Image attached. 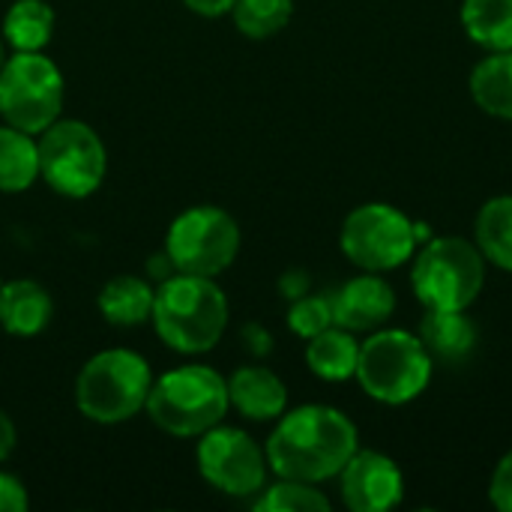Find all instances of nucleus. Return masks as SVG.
I'll return each instance as SVG.
<instances>
[{
	"mask_svg": "<svg viewBox=\"0 0 512 512\" xmlns=\"http://www.w3.org/2000/svg\"><path fill=\"white\" fill-rule=\"evenodd\" d=\"M357 426L330 405H303L279 417L264 453L276 477L324 483L357 453Z\"/></svg>",
	"mask_w": 512,
	"mask_h": 512,
	"instance_id": "obj_1",
	"label": "nucleus"
},
{
	"mask_svg": "<svg viewBox=\"0 0 512 512\" xmlns=\"http://www.w3.org/2000/svg\"><path fill=\"white\" fill-rule=\"evenodd\" d=\"M150 318L168 348L180 354H204L228 327V300L213 279L177 273L159 282Z\"/></svg>",
	"mask_w": 512,
	"mask_h": 512,
	"instance_id": "obj_2",
	"label": "nucleus"
},
{
	"mask_svg": "<svg viewBox=\"0 0 512 512\" xmlns=\"http://www.w3.org/2000/svg\"><path fill=\"white\" fill-rule=\"evenodd\" d=\"M150 420L174 438H201L219 426L228 402V381L210 366H180L153 381L147 396Z\"/></svg>",
	"mask_w": 512,
	"mask_h": 512,
	"instance_id": "obj_3",
	"label": "nucleus"
},
{
	"mask_svg": "<svg viewBox=\"0 0 512 512\" xmlns=\"http://www.w3.org/2000/svg\"><path fill=\"white\" fill-rule=\"evenodd\" d=\"M435 360L423 339L408 330H375L360 345L354 378L363 393L384 405H408L426 393Z\"/></svg>",
	"mask_w": 512,
	"mask_h": 512,
	"instance_id": "obj_4",
	"label": "nucleus"
},
{
	"mask_svg": "<svg viewBox=\"0 0 512 512\" xmlns=\"http://www.w3.org/2000/svg\"><path fill=\"white\" fill-rule=\"evenodd\" d=\"M153 375L141 354L126 348L99 351L84 363L75 381L78 411L102 426L132 420L150 396Z\"/></svg>",
	"mask_w": 512,
	"mask_h": 512,
	"instance_id": "obj_5",
	"label": "nucleus"
},
{
	"mask_svg": "<svg viewBox=\"0 0 512 512\" xmlns=\"http://www.w3.org/2000/svg\"><path fill=\"white\" fill-rule=\"evenodd\" d=\"M486 285V258L465 237L429 240L414 258L411 288L426 309H471Z\"/></svg>",
	"mask_w": 512,
	"mask_h": 512,
	"instance_id": "obj_6",
	"label": "nucleus"
},
{
	"mask_svg": "<svg viewBox=\"0 0 512 512\" xmlns=\"http://www.w3.org/2000/svg\"><path fill=\"white\" fill-rule=\"evenodd\" d=\"M39 177L66 198H87L102 186L105 144L84 120H54L39 132Z\"/></svg>",
	"mask_w": 512,
	"mask_h": 512,
	"instance_id": "obj_7",
	"label": "nucleus"
},
{
	"mask_svg": "<svg viewBox=\"0 0 512 512\" xmlns=\"http://www.w3.org/2000/svg\"><path fill=\"white\" fill-rule=\"evenodd\" d=\"M63 108V75L42 51H15L0 69V117L30 135L48 129Z\"/></svg>",
	"mask_w": 512,
	"mask_h": 512,
	"instance_id": "obj_8",
	"label": "nucleus"
},
{
	"mask_svg": "<svg viewBox=\"0 0 512 512\" xmlns=\"http://www.w3.org/2000/svg\"><path fill=\"white\" fill-rule=\"evenodd\" d=\"M420 231L417 225L396 207L372 201L351 210L342 222L339 246L345 258L366 270V273H384L402 267L408 258H414Z\"/></svg>",
	"mask_w": 512,
	"mask_h": 512,
	"instance_id": "obj_9",
	"label": "nucleus"
},
{
	"mask_svg": "<svg viewBox=\"0 0 512 512\" xmlns=\"http://www.w3.org/2000/svg\"><path fill=\"white\" fill-rule=\"evenodd\" d=\"M165 252L177 273L216 279L240 252V225L222 207H189L171 222Z\"/></svg>",
	"mask_w": 512,
	"mask_h": 512,
	"instance_id": "obj_10",
	"label": "nucleus"
},
{
	"mask_svg": "<svg viewBox=\"0 0 512 512\" xmlns=\"http://www.w3.org/2000/svg\"><path fill=\"white\" fill-rule=\"evenodd\" d=\"M198 468L213 489L231 498H252L267 486L270 465L252 435L231 426H213L201 435Z\"/></svg>",
	"mask_w": 512,
	"mask_h": 512,
	"instance_id": "obj_11",
	"label": "nucleus"
},
{
	"mask_svg": "<svg viewBox=\"0 0 512 512\" xmlns=\"http://www.w3.org/2000/svg\"><path fill=\"white\" fill-rule=\"evenodd\" d=\"M339 486L345 507L354 512H387L399 507L405 495V477L399 465L378 450L360 447L339 471Z\"/></svg>",
	"mask_w": 512,
	"mask_h": 512,
	"instance_id": "obj_12",
	"label": "nucleus"
},
{
	"mask_svg": "<svg viewBox=\"0 0 512 512\" xmlns=\"http://www.w3.org/2000/svg\"><path fill=\"white\" fill-rule=\"evenodd\" d=\"M333 324L351 333H372L384 327L396 312V291L387 279L375 273H363L348 279L336 294H330Z\"/></svg>",
	"mask_w": 512,
	"mask_h": 512,
	"instance_id": "obj_13",
	"label": "nucleus"
},
{
	"mask_svg": "<svg viewBox=\"0 0 512 512\" xmlns=\"http://www.w3.org/2000/svg\"><path fill=\"white\" fill-rule=\"evenodd\" d=\"M228 402L246 420L270 423L285 414L288 390L276 372H270L264 366H240L228 378Z\"/></svg>",
	"mask_w": 512,
	"mask_h": 512,
	"instance_id": "obj_14",
	"label": "nucleus"
},
{
	"mask_svg": "<svg viewBox=\"0 0 512 512\" xmlns=\"http://www.w3.org/2000/svg\"><path fill=\"white\" fill-rule=\"evenodd\" d=\"M420 339L435 363L459 366L477 348V324L468 309H426L420 321Z\"/></svg>",
	"mask_w": 512,
	"mask_h": 512,
	"instance_id": "obj_15",
	"label": "nucleus"
},
{
	"mask_svg": "<svg viewBox=\"0 0 512 512\" xmlns=\"http://www.w3.org/2000/svg\"><path fill=\"white\" fill-rule=\"evenodd\" d=\"M54 315L51 294L33 279H12L0 285V327L12 336H36Z\"/></svg>",
	"mask_w": 512,
	"mask_h": 512,
	"instance_id": "obj_16",
	"label": "nucleus"
},
{
	"mask_svg": "<svg viewBox=\"0 0 512 512\" xmlns=\"http://www.w3.org/2000/svg\"><path fill=\"white\" fill-rule=\"evenodd\" d=\"M357 360H360V342L354 339L351 330L330 324L327 330H321L318 336L309 339L306 345V363L312 369V375H318L321 381H348L357 372Z\"/></svg>",
	"mask_w": 512,
	"mask_h": 512,
	"instance_id": "obj_17",
	"label": "nucleus"
},
{
	"mask_svg": "<svg viewBox=\"0 0 512 512\" xmlns=\"http://www.w3.org/2000/svg\"><path fill=\"white\" fill-rule=\"evenodd\" d=\"M153 297L156 291L150 282L132 273H120L99 291V312L114 327H138L153 315Z\"/></svg>",
	"mask_w": 512,
	"mask_h": 512,
	"instance_id": "obj_18",
	"label": "nucleus"
},
{
	"mask_svg": "<svg viewBox=\"0 0 512 512\" xmlns=\"http://www.w3.org/2000/svg\"><path fill=\"white\" fill-rule=\"evenodd\" d=\"M468 87L480 111L512 120V51H489L474 66Z\"/></svg>",
	"mask_w": 512,
	"mask_h": 512,
	"instance_id": "obj_19",
	"label": "nucleus"
},
{
	"mask_svg": "<svg viewBox=\"0 0 512 512\" xmlns=\"http://www.w3.org/2000/svg\"><path fill=\"white\" fill-rule=\"evenodd\" d=\"M462 27L486 51H512V0H462Z\"/></svg>",
	"mask_w": 512,
	"mask_h": 512,
	"instance_id": "obj_20",
	"label": "nucleus"
},
{
	"mask_svg": "<svg viewBox=\"0 0 512 512\" xmlns=\"http://www.w3.org/2000/svg\"><path fill=\"white\" fill-rule=\"evenodd\" d=\"M474 237L486 261L512 273V195H495L480 207Z\"/></svg>",
	"mask_w": 512,
	"mask_h": 512,
	"instance_id": "obj_21",
	"label": "nucleus"
},
{
	"mask_svg": "<svg viewBox=\"0 0 512 512\" xmlns=\"http://www.w3.org/2000/svg\"><path fill=\"white\" fill-rule=\"evenodd\" d=\"M39 177V147L30 132L0 126V192H24Z\"/></svg>",
	"mask_w": 512,
	"mask_h": 512,
	"instance_id": "obj_22",
	"label": "nucleus"
},
{
	"mask_svg": "<svg viewBox=\"0 0 512 512\" xmlns=\"http://www.w3.org/2000/svg\"><path fill=\"white\" fill-rule=\"evenodd\" d=\"M54 33V9L45 0H15L3 18V36L15 51H42Z\"/></svg>",
	"mask_w": 512,
	"mask_h": 512,
	"instance_id": "obj_23",
	"label": "nucleus"
},
{
	"mask_svg": "<svg viewBox=\"0 0 512 512\" xmlns=\"http://www.w3.org/2000/svg\"><path fill=\"white\" fill-rule=\"evenodd\" d=\"M234 24L249 39L276 36L294 15V0H234Z\"/></svg>",
	"mask_w": 512,
	"mask_h": 512,
	"instance_id": "obj_24",
	"label": "nucleus"
},
{
	"mask_svg": "<svg viewBox=\"0 0 512 512\" xmlns=\"http://www.w3.org/2000/svg\"><path fill=\"white\" fill-rule=\"evenodd\" d=\"M255 510L261 512H327L330 501L321 489H315V483H303V480H285L279 477V483L264 486L261 498L255 501Z\"/></svg>",
	"mask_w": 512,
	"mask_h": 512,
	"instance_id": "obj_25",
	"label": "nucleus"
},
{
	"mask_svg": "<svg viewBox=\"0 0 512 512\" xmlns=\"http://www.w3.org/2000/svg\"><path fill=\"white\" fill-rule=\"evenodd\" d=\"M333 324V306H330V297H297L291 300V309H288V327L300 336V339H312L318 336L321 330H327Z\"/></svg>",
	"mask_w": 512,
	"mask_h": 512,
	"instance_id": "obj_26",
	"label": "nucleus"
},
{
	"mask_svg": "<svg viewBox=\"0 0 512 512\" xmlns=\"http://www.w3.org/2000/svg\"><path fill=\"white\" fill-rule=\"evenodd\" d=\"M489 498L501 512H512V450L498 462L489 486Z\"/></svg>",
	"mask_w": 512,
	"mask_h": 512,
	"instance_id": "obj_27",
	"label": "nucleus"
},
{
	"mask_svg": "<svg viewBox=\"0 0 512 512\" xmlns=\"http://www.w3.org/2000/svg\"><path fill=\"white\" fill-rule=\"evenodd\" d=\"M30 504L27 489L21 480H15L12 474L0 471V512H24Z\"/></svg>",
	"mask_w": 512,
	"mask_h": 512,
	"instance_id": "obj_28",
	"label": "nucleus"
},
{
	"mask_svg": "<svg viewBox=\"0 0 512 512\" xmlns=\"http://www.w3.org/2000/svg\"><path fill=\"white\" fill-rule=\"evenodd\" d=\"M309 288H312V282H309V273L306 270H288L279 279V291H282L285 300H297V297L309 294Z\"/></svg>",
	"mask_w": 512,
	"mask_h": 512,
	"instance_id": "obj_29",
	"label": "nucleus"
},
{
	"mask_svg": "<svg viewBox=\"0 0 512 512\" xmlns=\"http://www.w3.org/2000/svg\"><path fill=\"white\" fill-rule=\"evenodd\" d=\"M240 336H243L246 348H249L255 357H267V354L273 351V339H270V333H267L261 324H246Z\"/></svg>",
	"mask_w": 512,
	"mask_h": 512,
	"instance_id": "obj_30",
	"label": "nucleus"
},
{
	"mask_svg": "<svg viewBox=\"0 0 512 512\" xmlns=\"http://www.w3.org/2000/svg\"><path fill=\"white\" fill-rule=\"evenodd\" d=\"M192 12L204 15V18H219V15H228L234 0H183Z\"/></svg>",
	"mask_w": 512,
	"mask_h": 512,
	"instance_id": "obj_31",
	"label": "nucleus"
},
{
	"mask_svg": "<svg viewBox=\"0 0 512 512\" xmlns=\"http://www.w3.org/2000/svg\"><path fill=\"white\" fill-rule=\"evenodd\" d=\"M12 450H15V426H12V420L0 411V462L9 459Z\"/></svg>",
	"mask_w": 512,
	"mask_h": 512,
	"instance_id": "obj_32",
	"label": "nucleus"
},
{
	"mask_svg": "<svg viewBox=\"0 0 512 512\" xmlns=\"http://www.w3.org/2000/svg\"><path fill=\"white\" fill-rule=\"evenodd\" d=\"M3 63H6V54H3V42H0V69H3Z\"/></svg>",
	"mask_w": 512,
	"mask_h": 512,
	"instance_id": "obj_33",
	"label": "nucleus"
},
{
	"mask_svg": "<svg viewBox=\"0 0 512 512\" xmlns=\"http://www.w3.org/2000/svg\"><path fill=\"white\" fill-rule=\"evenodd\" d=\"M0 285H3V282H0Z\"/></svg>",
	"mask_w": 512,
	"mask_h": 512,
	"instance_id": "obj_34",
	"label": "nucleus"
}]
</instances>
